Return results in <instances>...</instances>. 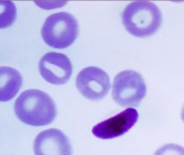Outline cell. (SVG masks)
Wrapping results in <instances>:
<instances>
[{
	"mask_svg": "<svg viewBox=\"0 0 184 155\" xmlns=\"http://www.w3.org/2000/svg\"><path fill=\"white\" fill-rule=\"evenodd\" d=\"M39 72L42 77L53 84H64L72 75L73 67L69 58L60 52H50L39 62Z\"/></svg>",
	"mask_w": 184,
	"mask_h": 155,
	"instance_id": "obj_6",
	"label": "cell"
},
{
	"mask_svg": "<svg viewBox=\"0 0 184 155\" xmlns=\"http://www.w3.org/2000/svg\"><path fill=\"white\" fill-rule=\"evenodd\" d=\"M17 19V7L12 1L0 0V28L10 27Z\"/></svg>",
	"mask_w": 184,
	"mask_h": 155,
	"instance_id": "obj_10",
	"label": "cell"
},
{
	"mask_svg": "<svg viewBox=\"0 0 184 155\" xmlns=\"http://www.w3.org/2000/svg\"><path fill=\"white\" fill-rule=\"evenodd\" d=\"M22 85L20 73L9 66H0V102L14 98Z\"/></svg>",
	"mask_w": 184,
	"mask_h": 155,
	"instance_id": "obj_9",
	"label": "cell"
},
{
	"mask_svg": "<svg viewBox=\"0 0 184 155\" xmlns=\"http://www.w3.org/2000/svg\"><path fill=\"white\" fill-rule=\"evenodd\" d=\"M146 94V85L139 73L125 70L114 78L111 97L119 105L123 107L137 106Z\"/></svg>",
	"mask_w": 184,
	"mask_h": 155,
	"instance_id": "obj_4",
	"label": "cell"
},
{
	"mask_svg": "<svg viewBox=\"0 0 184 155\" xmlns=\"http://www.w3.org/2000/svg\"><path fill=\"white\" fill-rule=\"evenodd\" d=\"M154 155H184V149L178 144H166L157 150Z\"/></svg>",
	"mask_w": 184,
	"mask_h": 155,
	"instance_id": "obj_11",
	"label": "cell"
},
{
	"mask_svg": "<svg viewBox=\"0 0 184 155\" xmlns=\"http://www.w3.org/2000/svg\"><path fill=\"white\" fill-rule=\"evenodd\" d=\"M78 20L68 12L50 15L42 28V37L44 42L55 49L69 47L78 38Z\"/></svg>",
	"mask_w": 184,
	"mask_h": 155,
	"instance_id": "obj_3",
	"label": "cell"
},
{
	"mask_svg": "<svg viewBox=\"0 0 184 155\" xmlns=\"http://www.w3.org/2000/svg\"><path fill=\"white\" fill-rule=\"evenodd\" d=\"M76 85L86 98L101 100L109 93L110 81L105 71L96 66H89L79 72L76 79Z\"/></svg>",
	"mask_w": 184,
	"mask_h": 155,
	"instance_id": "obj_5",
	"label": "cell"
},
{
	"mask_svg": "<svg viewBox=\"0 0 184 155\" xmlns=\"http://www.w3.org/2000/svg\"><path fill=\"white\" fill-rule=\"evenodd\" d=\"M138 112L132 107L122 111L118 115L111 117L93 127L92 133L95 137L110 140L120 137L132 129L138 120Z\"/></svg>",
	"mask_w": 184,
	"mask_h": 155,
	"instance_id": "obj_7",
	"label": "cell"
},
{
	"mask_svg": "<svg viewBox=\"0 0 184 155\" xmlns=\"http://www.w3.org/2000/svg\"><path fill=\"white\" fill-rule=\"evenodd\" d=\"M33 151L35 155H72L68 138L56 129L39 133L34 140Z\"/></svg>",
	"mask_w": 184,
	"mask_h": 155,
	"instance_id": "obj_8",
	"label": "cell"
},
{
	"mask_svg": "<svg viewBox=\"0 0 184 155\" xmlns=\"http://www.w3.org/2000/svg\"><path fill=\"white\" fill-rule=\"evenodd\" d=\"M122 19L126 30L138 38L154 34L162 23L160 9L150 1L130 3L124 8Z\"/></svg>",
	"mask_w": 184,
	"mask_h": 155,
	"instance_id": "obj_2",
	"label": "cell"
},
{
	"mask_svg": "<svg viewBox=\"0 0 184 155\" xmlns=\"http://www.w3.org/2000/svg\"><path fill=\"white\" fill-rule=\"evenodd\" d=\"M14 111L21 122L35 127L48 125L56 117V106L53 98L38 89L22 92L14 104Z\"/></svg>",
	"mask_w": 184,
	"mask_h": 155,
	"instance_id": "obj_1",
	"label": "cell"
}]
</instances>
